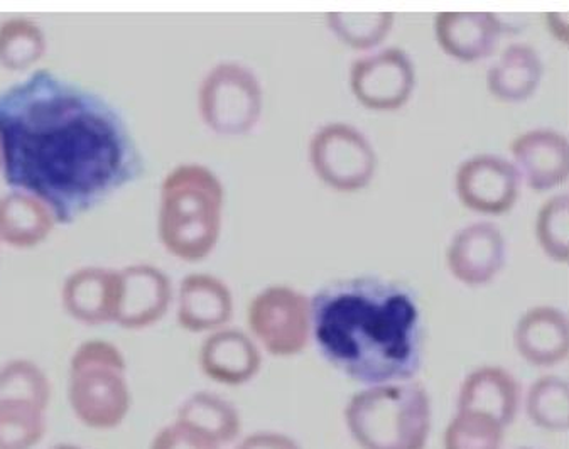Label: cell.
Listing matches in <instances>:
<instances>
[{
	"mask_svg": "<svg viewBox=\"0 0 569 449\" xmlns=\"http://www.w3.org/2000/svg\"><path fill=\"white\" fill-rule=\"evenodd\" d=\"M431 419L428 390L415 380L366 387L345 406V425L362 449H425Z\"/></svg>",
	"mask_w": 569,
	"mask_h": 449,
	"instance_id": "3",
	"label": "cell"
},
{
	"mask_svg": "<svg viewBox=\"0 0 569 449\" xmlns=\"http://www.w3.org/2000/svg\"><path fill=\"white\" fill-rule=\"evenodd\" d=\"M177 421L200 432L220 448L236 441L242 431V419L236 406L210 392L191 396L178 409Z\"/></svg>",
	"mask_w": 569,
	"mask_h": 449,
	"instance_id": "16",
	"label": "cell"
},
{
	"mask_svg": "<svg viewBox=\"0 0 569 449\" xmlns=\"http://www.w3.org/2000/svg\"><path fill=\"white\" fill-rule=\"evenodd\" d=\"M502 21L492 12H440L435 18L436 41L460 63H477L496 51Z\"/></svg>",
	"mask_w": 569,
	"mask_h": 449,
	"instance_id": "11",
	"label": "cell"
},
{
	"mask_svg": "<svg viewBox=\"0 0 569 449\" xmlns=\"http://www.w3.org/2000/svg\"><path fill=\"white\" fill-rule=\"evenodd\" d=\"M0 172L68 225L136 183L144 161L112 103L38 70L0 92Z\"/></svg>",
	"mask_w": 569,
	"mask_h": 449,
	"instance_id": "1",
	"label": "cell"
},
{
	"mask_svg": "<svg viewBox=\"0 0 569 449\" xmlns=\"http://www.w3.org/2000/svg\"><path fill=\"white\" fill-rule=\"evenodd\" d=\"M50 449H83L81 446L77 445H68V442H61V445L53 446V448Z\"/></svg>",
	"mask_w": 569,
	"mask_h": 449,
	"instance_id": "27",
	"label": "cell"
},
{
	"mask_svg": "<svg viewBox=\"0 0 569 449\" xmlns=\"http://www.w3.org/2000/svg\"><path fill=\"white\" fill-rule=\"evenodd\" d=\"M149 449H220V446L183 422L174 421L156 432Z\"/></svg>",
	"mask_w": 569,
	"mask_h": 449,
	"instance_id": "24",
	"label": "cell"
},
{
	"mask_svg": "<svg viewBox=\"0 0 569 449\" xmlns=\"http://www.w3.org/2000/svg\"><path fill=\"white\" fill-rule=\"evenodd\" d=\"M256 347L237 331L214 335L203 348V370L210 379L226 386H242L259 370Z\"/></svg>",
	"mask_w": 569,
	"mask_h": 449,
	"instance_id": "15",
	"label": "cell"
},
{
	"mask_svg": "<svg viewBox=\"0 0 569 449\" xmlns=\"http://www.w3.org/2000/svg\"><path fill=\"white\" fill-rule=\"evenodd\" d=\"M321 357L362 386L409 382L422 363V323L411 289L376 276L340 279L310 299Z\"/></svg>",
	"mask_w": 569,
	"mask_h": 449,
	"instance_id": "2",
	"label": "cell"
},
{
	"mask_svg": "<svg viewBox=\"0 0 569 449\" xmlns=\"http://www.w3.org/2000/svg\"><path fill=\"white\" fill-rule=\"evenodd\" d=\"M545 64L538 51L526 42H513L490 67L487 87L503 103L528 102L541 84Z\"/></svg>",
	"mask_w": 569,
	"mask_h": 449,
	"instance_id": "14",
	"label": "cell"
},
{
	"mask_svg": "<svg viewBox=\"0 0 569 449\" xmlns=\"http://www.w3.org/2000/svg\"><path fill=\"white\" fill-rule=\"evenodd\" d=\"M348 84L360 106L372 112H396L412 97L416 67L401 48H386L353 61Z\"/></svg>",
	"mask_w": 569,
	"mask_h": 449,
	"instance_id": "5",
	"label": "cell"
},
{
	"mask_svg": "<svg viewBox=\"0 0 569 449\" xmlns=\"http://www.w3.org/2000/svg\"><path fill=\"white\" fill-rule=\"evenodd\" d=\"M70 406L81 425L109 431L126 421L130 397L126 383L117 377L78 369L70 383Z\"/></svg>",
	"mask_w": 569,
	"mask_h": 449,
	"instance_id": "10",
	"label": "cell"
},
{
	"mask_svg": "<svg viewBox=\"0 0 569 449\" xmlns=\"http://www.w3.org/2000/svg\"><path fill=\"white\" fill-rule=\"evenodd\" d=\"M512 164L520 181L535 191H551L569 178V144L556 129H532L520 133L510 144Z\"/></svg>",
	"mask_w": 569,
	"mask_h": 449,
	"instance_id": "9",
	"label": "cell"
},
{
	"mask_svg": "<svg viewBox=\"0 0 569 449\" xmlns=\"http://www.w3.org/2000/svg\"><path fill=\"white\" fill-rule=\"evenodd\" d=\"M0 399L26 400L48 411L50 383L31 363H9L0 370Z\"/></svg>",
	"mask_w": 569,
	"mask_h": 449,
	"instance_id": "23",
	"label": "cell"
},
{
	"mask_svg": "<svg viewBox=\"0 0 569 449\" xmlns=\"http://www.w3.org/2000/svg\"><path fill=\"white\" fill-rule=\"evenodd\" d=\"M519 172L509 159L477 154L458 166L455 191L467 210L481 214H503L520 197Z\"/></svg>",
	"mask_w": 569,
	"mask_h": 449,
	"instance_id": "6",
	"label": "cell"
},
{
	"mask_svg": "<svg viewBox=\"0 0 569 449\" xmlns=\"http://www.w3.org/2000/svg\"><path fill=\"white\" fill-rule=\"evenodd\" d=\"M44 409L26 400L0 399V449H32L47 435Z\"/></svg>",
	"mask_w": 569,
	"mask_h": 449,
	"instance_id": "18",
	"label": "cell"
},
{
	"mask_svg": "<svg viewBox=\"0 0 569 449\" xmlns=\"http://www.w3.org/2000/svg\"><path fill=\"white\" fill-rule=\"evenodd\" d=\"M392 12H331L328 14L333 34L345 47L356 51H370L386 41L392 31Z\"/></svg>",
	"mask_w": 569,
	"mask_h": 449,
	"instance_id": "19",
	"label": "cell"
},
{
	"mask_svg": "<svg viewBox=\"0 0 569 449\" xmlns=\"http://www.w3.org/2000/svg\"><path fill=\"white\" fill-rule=\"evenodd\" d=\"M517 449H535V448H517Z\"/></svg>",
	"mask_w": 569,
	"mask_h": 449,
	"instance_id": "28",
	"label": "cell"
},
{
	"mask_svg": "<svg viewBox=\"0 0 569 449\" xmlns=\"http://www.w3.org/2000/svg\"><path fill=\"white\" fill-rule=\"evenodd\" d=\"M536 239L552 262L569 259V197L566 193L549 198L536 217Z\"/></svg>",
	"mask_w": 569,
	"mask_h": 449,
	"instance_id": "22",
	"label": "cell"
},
{
	"mask_svg": "<svg viewBox=\"0 0 569 449\" xmlns=\"http://www.w3.org/2000/svg\"><path fill=\"white\" fill-rule=\"evenodd\" d=\"M548 24L549 31L552 32L558 41H561L562 44L568 42V14L565 12H552V14H548Z\"/></svg>",
	"mask_w": 569,
	"mask_h": 449,
	"instance_id": "26",
	"label": "cell"
},
{
	"mask_svg": "<svg viewBox=\"0 0 569 449\" xmlns=\"http://www.w3.org/2000/svg\"><path fill=\"white\" fill-rule=\"evenodd\" d=\"M230 317V296L211 279H194L188 286L183 302L184 323L194 330L218 327Z\"/></svg>",
	"mask_w": 569,
	"mask_h": 449,
	"instance_id": "20",
	"label": "cell"
},
{
	"mask_svg": "<svg viewBox=\"0 0 569 449\" xmlns=\"http://www.w3.org/2000/svg\"><path fill=\"white\" fill-rule=\"evenodd\" d=\"M513 345L526 362L539 369L559 366L569 355V323L555 306H535L523 312L513 330Z\"/></svg>",
	"mask_w": 569,
	"mask_h": 449,
	"instance_id": "12",
	"label": "cell"
},
{
	"mask_svg": "<svg viewBox=\"0 0 569 449\" xmlns=\"http://www.w3.org/2000/svg\"><path fill=\"white\" fill-rule=\"evenodd\" d=\"M526 415L536 428L566 432L569 428V386L559 376H542L526 393Z\"/></svg>",
	"mask_w": 569,
	"mask_h": 449,
	"instance_id": "17",
	"label": "cell"
},
{
	"mask_svg": "<svg viewBox=\"0 0 569 449\" xmlns=\"http://www.w3.org/2000/svg\"><path fill=\"white\" fill-rule=\"evenodd\" d=\"M506 428L481 412L457 411L445 429V449H502Z\"/></svg>",
	"mask_w": 569,
	"mask_h": 449,
	"instance_id": "21",
	"label": "cell"
},
{
	"mask_svg": "<svg viewBox=\"0 0 569 449\" xmlns=\"http://www.w3.org/2000/svg\"><path fill=\"white\" fill-rule=\"evenodd\" d=\"M236 449H302L291 436L278 431H257L246 436Z\"/></svg>",
	"mask_w": 569,
	"mask_h": 449,
	"instance_id": "25",
	"label": "cell"
},
{
	"mask_svg": "<svg viewBox=\"0 0 569 449\" xmlns=\"http://www.w3.org/2000/svg\"><path fill=\"white\" fill-rule=\"evenodd\" d=\"M250 325L272 353H298L311 338L310 299L291 289H269L253 301Z\"/></svg>",
	"mask_w": 569,
	"mask_h": 449,
	"instance_id": "7",
	"label": "cell"
},
{
	"mask_svg": "<svg viewBox=\"0 0 569 449\" xmlns=\"http://www.w3.org/2000/svg\"><path fill=\"white\" fill-rule=\"evenodd\" d=\"M520 400L519 380L509 370L497 366L478 367L461 382L457 411L481 412L507 428L516 421Z\"/></svg>",
	"mask_w": 569,
	"mask_h": 449,
	"instance_id": "13",
	"label": "cell"
},
{
	"mask_svg": "<svg viewBox=\"0 0 569 449\" xmlns=\"http://www.w3.org/2000/svg\"><path fill=\"white\" fill-rule=\"evenodd\" d=\"M313 164L328 187L357 193L369 187L376 174V149L357 127L328 123L315 136Z\"/></svg>",
	"mask_w": 569,
	"mask_h": 449,
	"instance_id": "4",
	"label": "cell"
},
{
	"mask_svg": "<svg viewBox=\"0 0 569 449\" xmlns=\"http://www.w3.org/2000/svg\"><path fill=\"white\" fill-rule=\"evenodd\" d=\"M507 243L502 230L490 221H475L458 230L448 246L451 276L468 288L490 285L506 266Z\"/></svg>",
	"mask_w": 569,
	"mask_h": 449,
	"instance_id": "8",
	"label": "cell"
}]
</instances>
